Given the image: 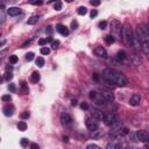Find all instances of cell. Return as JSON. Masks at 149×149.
<instances>
[{
  "label": "cell",
  "instance_id": "1",
  "mask_svg": "<svg viewBox=\"0 0 149 149\" xmlns=\"http://www.w3.org/2000/svg\"><path fill=\"white\" fill-rule=\"evenodd\" d=\"M102 77L107 80V83L115 86H126L128 84L127 77L123 73L116 71L114 69H105L102 71Z\"/></svg>",
  "mask_w": 149,
  "mask_h": 149
},
{
  "label": "cell",
  "instance_id": "2",
  "mask_svg": "<svg viewBox=\"0 0 149 149\" xmlns=\"http://www.w3.org/2000/svg\"><path fill=\"white\" fill-rule=\"evenodd\" d=\"M134 36H135V34L133 33L132 26H130L129 23H125V25L122 26V30H121V39L123 40V42H125L127 46H130Z\"/></svg>",
  "mask_w": 149,
  "mask_h": 149
},
{
  "label": "cell",
  "instance_id": "3",
  "mask_svg": "<svg viewBox=\"0 0 149 149\" xmlns=\"http://www.w3.org/2000/svg\"><path fill=\"white\" fill-rule=\"evenodd\" d=\"M135 35L137 36V39L142 42L149 41V26L147 25H139L136 27V33Z\"/></svg>",
  "mask_w": 149,
  "mask_h": 149
},
{
  "label": "cell",
  "instance_id": "4",
  "mask_svg": "<svg viewBox=\"0 0 149 149\" xmlns=\"http://www.w3.org/2000/svg\"><path fill=\"white\" fill-rule=\"evenodd\" d=\"M116 120H118V118H116L115 114H113V113H106V112H105L102 121H104V123L106 126H112Z\"/></svg>",
  "mask_w": 149,
  "mask_h": 149
},
{
  "label": "cell",
  "instance_id": "5",
  "mask_svg": "<svg viewBox=\"0 0 149 149\" xmlns=\"http://www.w3.org/2000/svg\"><path fill=\"white\" fill-rule=\"evenodd\" d=\"M85 125L86 127H87L88 130H91V132H94V130L98 129V120L95 118H87L85 121Z\"/></svg>",
  "mask_w": 149,
  "mask_h": 149
},
{
  "label": "cell",
  "instance_id": "6",
  "mask_svg": "<svg viewBox=\"0 0 149 149\" xmlns=\"http://www.w3.org/2000/svg\"><path fill=\"white\" fill-rule=\"evenodd\" d=\"M135 135H136V140H139V141H141V142L149 141V133L146 132V130H137V132L135 133Z\"/></svg>",
  "mask_w": 149,
  "mask_h": 149
},
{
  "label": "cell",
  "instance_id": "7",
  "mask_svg": "<svg viewBox=\"0 0 149 149\" xmlns=\"http://www.w3.org/2000/svg\"><path fill=\"white\" fill-rule=\"evenodd\" d=\"M111 29H112V33H113L114 35H119V36H121V30H122V26H121V23H119L118 21H112L111 23Z\"/></svg>",
  "mask_w": 149,
  "mask_h": 149
},
{
  "label": "cell",
  "instance_id": "8",
  "mask_svg": "<svg viewBox=\"0 0 149 149\" xmlns=\"http://www.w3.org/2000/svg\"><path fill=\"white\" fill-rule=\"evenodd\" d=\"M94 54L97 56H99V57H102V58H106L107 57V51L106 49L104 48V47L101 46H98L94 48Z\"/></svg>",
  "mask_w": 149,
  "mask_h": 149
},
{
  "label": "cell",
  "instance_id": "9",
  "mask_svg": "<svg viewBox=\"0 0 149 149\" xmlns=\"http://www.w3.org/2000/svg\"><path fill=\"white\" fill-rule=\"evenodd\" d=\"M140 102H141V95H140L139 93H134L129 99V104L132 105V106H139Z\"/></svg>",
  "mask_w": 149,
  "mask_h": 149
},
{
  "label": "cell",
  "instance_id": "10",
  "mask_svg": "<svg viewBox=\"0 0 149 149\" xmlns=\"http://www.w3.org/2000/svg\"><path fill=\"white\" fill-rule=\"evenodd\" d=\"M56 30H57L61 35H63V36H68V35H69V29H68L64 25H62V23H58V25L56 26Z\"/></svg>",
  "mask_w": 149,
  "mask_h": 149
},
{
  "label": "cell",
  "instance_id": "11",
  "mask_svg": "<svg viewBox=\"0 0 149 149\" xmlns=\"http://www.w3.org/2000/svg\"><path fill=\"white\" fill-rule=\"evenodd\" d=\"M100 95H101L105 100H107L108 102H111V101H113V100H114V94L112 92H109V91H101Z\"/></svg>",
  "mask_w": 149,
  "mask_h": 149
},
{
  "label": "cell",
  "instance_id": "12",
  "mask_svg": "<svg viewBox=\"0 0 149 149\" xmlns=\"http://www.w3.org/2000/svg\"><path fill=\"white\" fill-rule=\"evenodd\" d=\"M61 122H62L63 125H70V123L72 122L71 115L68 113H63L62 115H61Z\"/></svg>",
  "mask_w": 149,
  "mask_h": 149
},
{
  "label": "cell",
  "instance_id": "13",
  "mask_svg": "<svg viewBox=\"0 0 149 149\" xmlns=\"http://www.w3.org/2000/svg\"><path fill=\"white\" fill-rule=\"evenodd\" d=\"M2 111H4V114L6 116H12L14 114V107L12 106V105H6V106L2 108Z\"/></svg>",
  "mask_w": 149,
  "mask_h": 149
},
{
  "label": "cell",
  "instance_id": "14",
  "mask_svg": "<svg viewBox=\"0 0 149 149\" xmlns=\"http://www.w3.org/2000/svg\"><path fill=\"white\" fill-rule=\"evenodd\" d=\"M20 13H21V9L19 8V7H9V8L7 9V14L11 16H16Z\"/></svg>",
  "mask_w": 149,
  "mask_h": 149
},
{
  "label": "cell",
  "instance_id": "15",
  "mask_svg": "<svg viewBox=\"0 0 149 149\" xmlns=\"http://www.w3.org/2000/svg\"><path fill=\"white\" fill-rule=\"evenodd\" d=\"M92 114H93V118H95L98 121H99V120H102V119H104L105 112H101V111H99V109H93Z\"/></svg>",
  "mask_w": 149,
  "mask_h": 149
},
{
  "label": "cell",
  "instance_id": "16",
  "mask_svg": "<svg viewBox=\"0 0 149 149\" xmlns=\"http://www.w3.org/2000/svg\"><path fill=\"white\" fill-rule=\"evenodd\" d=\"M142 51L146 54L147 58L149 59V41L147 42H142Z\"/></svg>",
  "mask_w": 149,
  "mask_h": 149
},
{
  "label": "cell",
  "instance_id": "17",
  "mask_svg": "<svg viewBox=\"0 0 149 149\" xmlns=\"http://www.w3.org/2000/svg\"><path fill=\"white\" fill-rule=\"evenodd\" d=\"M5 20H6V9H5L4 5H1V8H0V23H4Z\"/></svg>",
  "mask_w": 149,
  "mask_h": 149
},
{
  "label": "cell",
  "instance_id": "18",
  "mask_svg": "<svg viewBox=\"0 0 149 149\" xmlns=\"http://www.w3.org/2000/svg\"><path fill=\"white\" fill-rule=\"evenodd\" d=\"M94 100H95V105H97V106H105V105H106V102H108L107 100H105L101 95H100L99 98H95Z\"/></svg>",
  "mask_w": 149,
  "mask_h": 149
},
{
  "label": "cell",
  "instance_id": "19",
  "mask_svg": "<svg viewBox=\"0 0 149 149\" xmlns=\"http://www.w3.org/2000/svg\"><path fill=\"white\" fill-rule=\"evenodd\" d=\"M40 20V16L39 15H35V16H32L30 19H28L27 23L28 25H35V23H37V21Z\"/></svg>",
  "mask_w": 149,
  "mask_h": 149
},
{
  "label": "cell",
  "instance_id": "20",
  "mask_svg": "<svg viewBox=\"0 0 149 149\" xmlns=\"http://www.w3.org/2000/svg\"><path fill=\"white\" fill-rule=\"evenodd\" d=\"M21 88H22V92L25 93V94H28V93H29V88H28V85L25 80L21 81Z\"/></svg>",
  "mask_w": 149,
  "mask_h": 149
},
{
  "label": "cell",
  "instance_id": "21",
  "mask_svg": "<svg viewBox=\"0 0 149 149\" xmlns=\"http://www.w3.org/2000/svg\"><path fill=\"white\" fill-rule=\"evenodd\" d=\"M116 58H118L119 61H125L126 58H127V55H126L125 51H119V53L116 54Z\"/></svg>",
  "mask_w": 149,
  "mask_h": 149
},
{
  "label": "cell",
  "instance_id": "22",
  "mask_svg": "<svg viewBox=\"0 0 149 149\" xmlns=\"http://www.w3.org/2000/svg\"><path fill=\"white\" fill-rule=\"evenodd\" d=\"M18 128L21 132H25V130L27 129V123H26L25 121H20V122L18 123Z\"/></svg>",
  "mask_w": 149,
  "mask_h": 149
},
{
  "label": "cell",
  "instance_id": "23",
  "mask_svg": "<svg viewBox=\"0 0 149 149\" xmlns=\"http://www.w3.org/2000/svg\"><path fill=\"white\" fill-rule=\"evenodd\" d=\"M39 80H40V73L37 71L33 72V74H32V81H33V83H37Z\"/></svg>",
  "mask_w": 149,
  "mask_h": 149
},
{
  "label": "cell",
  "instance_id": "24",
  "mask_svg": "<svg viewBox=\"0 0 149 149\" xmlns=\"http://www.w3.org/2000/svg\"><path fill=\"white\" fill-rule=\"evenodd\" d=\"M35 62H36V65H37V66H39V68H42V66L44 65V58H43V57H37Z\"/></svg>",
  "mask_w": 149,
  "mask_h": 149
},
{
  "label": "cell",
  "instance_id": "25",
  "mask_svg": "<svg viewBox=\"0 0 149 149\" xmlns=\"http://www.w3.org/2000/svg\"><path fill=\"white\" fill-rule=\"evenodd\" d=\"M105 40H106L107 44H112V43H114V41H115V39H114L113 35H107V36L105 37Z\"/></svg>",
  "mask_w": 149,
  "mask_h": 149
},
{
  "label": "cell",
  "instance_id": "26",
  "mask_svg": "<svg viewBox=\"0 0 149 149\" xmlns=\"http://www.w3.org/2000/svg\"><path fill=\"white\" fill-rule=\"evenodd\" d=\"M77 12H78L79 15H85V14L87 13V8H86V7H84V6H80Z\"/></svg>",
  "mask_w": 149,
  "mask_h": 149
},
{
  "label": "cell",
  "instance_id": "27",
  "mask_svg": "<svg viewBox=\"0 0 149 149\" xmlns=\"http://www.w3.org/2000/svg\"><path fill=\"white\" fill-rule=\"evenodd\" d=\"M41 54H42V55H49V54H50V49L47 48V47H42V48H41Z\"/></svg>",
  "mask_w": 149,
  "mask_h": 149
},
{
  "label": "cell",
  "instance_id": "28",
  "mask_svg": "<svg viewBox=\"0 0 149 149\" xmlns=\"http://www.w3.org/2000/svg\"><path fill=\"white\" fill-rule=\"evenodd\" d=\"M121 147H122V146H121V144H114V143H108V144H107V146H106V148L107 149H114V148H121Z\"/></svg>",
  "mask_w": 149,
  "mask_h": 149
},
{
  "label": "cell",
  "instance_id": "29",
  "mask_svg": "<svg viewBox=\"0 0 149 149\" xmlns=\"http://www.w3.org/2000/svg\"><path fill=\"white\" fill-rule=\"evenodd\" d=\"M26 59H27L28 62H32V61L34 59V53H28L27 55H26Z\"/></svg>",
  "mask_w": 149,
  "mask_h": 149
},
{
  "label": "cell",
  "instance_id": "30",
  "mask_svg": "<svg viewBox=\"0 0 149 149\" xmlns=\"http://www.w3.org/2000/svg\"><path fill=\"white\" fill-rule=\"evenodd\" d=\"M28 2L32 5H42L43 4V0H28Z\"/></svg>",
  "mask_w": 149,
  "mask_h": 149
},
{
  "label": "cell",
  "instance_id": "31",
  "mask_svg": "<svg viewBox=\"0 0 149 149\" xmlns=\"http://www.w3.org/2000/svg\"><path fill=\"white\" fill-rule=\"evenodd\" d=\"M9 62H11L12 64H15V63L18 62V56H15V55L9 56Z\"/></svg>",
  "mask_w": 149,
  "mask_h": 149
},
{
  "label": "cell",
  "instance_id": "32",
  "mask_svg": "<svg viewBox=\"0 0 149 149\" xmlns=\"http://www.w3.org/2000/svg\"><path fill=\"white\" fill-rule=\"evenodd\" d=\"M98 26H99L100 29H106V27H107V22H106V21H100L99 25H98Z\"/></svg>",
  "mask_w": 149,
  "mask_h": 149
},
{
  "label": "cell",
  "instance_id": "33",
  "mask_svg": "<svg viewBox=\"0 0 149 149\" xmlns=\"http://www.w3.org/2000/svg\"><path fill=\"white\" fill-rule=\"evenodd\" d=\"M1 100H2V101H11L12 97L9 94H5V95H2V97H1Z\"/></svg>",
  "mask_w": 149,
  "mask_h": 149
},
{
  "label": "cell",
  "instance_id": "34",
  "mask_svg": "<svg viewBox=\"0 0 149 149\" xmlns=\"http://www.w3.org/2000/svg\"><path fill=\"white\" fill-rule=\"evenodd\" d=\"M58 46H59V41H57V40L51 42V48H53V49H57Z\"/></svg>",
  "mask_w": 149,
  "mask_h": 149
},
{
  "label": "cell",
  "instance_id": "35",
  "mask_svg": "<svg viewBox=\"0 0 149 149\" xmlns=\"http://www.w3.org/2000/svg\"><path fill=\"white\" fill-rule=\"evenodd\" d=\"M54 8H55L56 11H61V9H62V4H61V1H56Z\"/></svg>",
  "mask_w": 149,
  "mask_h": 149
},
{
  "label": "cell",
  "instance_id": "36",
  "mask_svg": "<svg viewBox=\"0 0 149 149\" xmlns=\"http://www.w3.org/2000/svg\"><path fill=\"white\" fill-rule=\"evenodd\" d=\"M86 148H87V149H99L100 147L97 146V144H94V143H91V144H87Z\"/></svg>",
  "mask_w": 149,
  "mask_h": 149
},
{
  "label": "cell",
  "instance_id": "37",
  "mask_svg": "<svg viewBox=\"0 0 149 149\" xmlns=\"http://www.w3.org/2000/svg\"><path fill=\"white\" fill-rule=\"evenodd\" d=\"M77 28H78V22H77V21H72L71 22V29H77Z\"/></svg>",
  "mask_w": 149,
  "mask_h": 149
},
{
  "label": "cell",
  "instance_id": "38",
  "mask_svg": "<svg viewBox=\"0 0 149 149\" xmlns=\"http://www.w3.org/2000/svg\"><path fill=\"white\" fill-rule=\"evenodd\" d=\"M21 146H22V147H27L28 146V140L25 139V137H23V139H21Z\"/></svg>",
  "mask_w": 149,
  "mask_h": 149
},
{
  "label": "cell",
  "instance_id": "39",
  "mask_svg": "<svg viewBox=\"0 0 149 149\" xmlns=\"http://www.w3.org/2000/svg\"><path fill=\"white\" fill-rule=\"evenodd\" d=\"M91 5L92 6H99L100 5V0H91Z\"/></svg>",
  "mask_w": 149,
  "mask_h": 149
},
{
  "label": "cell",
  "instance_id": "40",
  "mask_svg": "<svg viewBox=\"0 0 149 149\" xmlns=\"http://www.w3.org/2000/svg\"><path fill=\"white\" fill-rule=\"evenodd\" d=\"M47 42H48V41H47V39H40L39 40V44H40V46H44V44H47Z\"/></svg>",
  "mask_w": 149,
  "mask_h": 149
},
{
  "label": "cell",
  "instance_id": "41",
  "mask_svg": "<svg viewBox=\"0 0 149 149\" xmlns=\"http://www.w3.org/2000/svg\"><path fill=\"white\" fill-rule=\"evenodd\" d=\"M90 98H91V99H95V98H97V92L91 91V92H90Z\"/></svg>",
  "mask_w": 149,
  "mask_h": 149
},
{
  "label": "cell",
  "instance_id": "42",
  "mask_svg": "<svg viewBox=\"0 0 149 149\" xmlns=\"http://www.w3.org/2000/svg\"><path fill=\"white\" fill-rule=\"evenodd\" d=\"M21 118H22V119H28V118H29V113H28V112H23V113H21Z\"/></svg>",
  "mask_w": 149,
  "mask_h": 149
},
{
  "label": "cell",
  "instance_id": "43",
  "mask_svg": "<svg viewBox=\"0 0 149 149\" xmlns=\"http://www.w3.org/2000/svg\"><path fill=\"white\" fill-rule=\"evenodd\" d=\"M8 88H9V91H11V92H15V85H14V84H9Z\"/></svg>",
  "mask_w": 149,
  "mask_h": 149
},
{
  "label": "cell",
  "instance_id": "44",
  "mask_svg": "<svg viewBox=\"0 0 149 149\" xmlns=\"http://www.w3.org/2000/svg\"><path fill=\"white\" fill-rule=\"evenodd\" d=\"M80 107H81L83 109H87V108H88V106H87V104H86V102H81V104H80Z\"/></svg>",
  "mask_w": 149,
  "mask_h": 149
},
{
  "label": "cell",
  "instance_id": "45",
  "mask_svg": "<svg viewBox=\"0 0 149 149\" xmlns=\"http://www.w3.org/2000/svg\"><path fill=\"white\" fill-rule=\"evenodd\" d=\"M32 41H33V39H30V40H29V41H26V42H25V43H23V44H22V48H26V47H27V46H28V44H29V43H30V42H32Z\"/></svg>",
  "mask_w": 149,
  "mask_h": 149
},
{
  "label": "cell",
  "instance_id": "46",
  "mask_svg": "<svg viewBox=\"0 0 149 149\" xmlns=\"http://www.w3.org/2000/svg\"><path fill=\"white\" fill-rule=\"evenodd\" d=\"M97 14H98V12L95 11V9H93V11L91 12V18H94V16H97Z\"/></svg>",
  "mask_w": 149,
  "mask_h": 149
},
{
  "label": "cell",
  "instance_id": "47",
  "mask_svg": "<svg viewBox=\"0 0 149 149\" xmlns=\"http://www.w3.org/2000/svg\"><path fill=\"white\" fill-rule=\"evenodd\" d=\"M12 78H13V74H12V73H7V76H6V79H7V80L9 81Z\"/></svg>",
  "mask_w": 149,
  "mask_h": 149
},
{
  "label": "cell",
  "instance_id": "48",
  "mask_svg": "<svg viewBox=\"0 0 149 149\" xmlns=\"http://www.w3.org/2000/svg\"><path fill=\"white\" fill-rule=\"evenodd\" d=\"M30 148H33V149H39V146H37L36 143H32V144H30Z\"/></svg>",
  "mask_w": 149,
  "mask_h": 149
},
{
  "label": "cell",
  "instance_id": "49",
  "mask_svg": "<svg viewBox=\"0 0 149 149\" xmlns=\"http://www.w3.org/2000/svg\"><path fill=\"white\" fill-rule=\"evenodd\" d=\"M47 32H48L49 34H51V33H53V28H51V27H48V28H47Z\"/></svg>",
  "mask_w": 149,
  "mask_h": 149
},
{
  "label": "cell",
  "instance_id": "50",
  "mask_svg": "<svg viewBox=\"0 0 149 149\" xmlns=\"http://www.w3.org/2000/svg\"><path fill=\"white\" fill-rule=\"evenodd\" d=\"M71 104L73 105V106H76V105H77V100H76V99H72V100H71Z\"/></svg>",
  "mask_w": 149,
  "mask_h": 149
},
{
  "label": "cell",
  "instance_id": "51",
  "mask_svg": "<svg viewBox=\"0 0 149 149\" xmlns=\"http://www.w3.org/2000/svg\"><path fill=\"white\" fill-rule=\"evenodd\" d=\"M47 41H48V42H53V37H51V35L47 37Z\"/></svg>",
  "mask_w": 149,
  "mask_h": 149
},
{
  "label": "cell",
  "instance_id": "52",
  "mask_svg": "<svg viewBox=\"0 0 149 149\" xmlns=\"http://www.w3.org/2000/svg\"><path fill=\"white\" fill-rule=\"evenodd\" d=\"M93 78H94V80H98V79H99V77H98V73H94V74H93Z\"/></svg>",
  "mask_w": 149,
  "mask_h": 149
},
{
  "label": "cell",
  "instance_id": "53",
  "mask_svg": "<svg viewBox=\"0 0 149 149\" xmlns=\"http://www.w3.org/2000/svg\"><path fill=\"white\" fill-rule=\"evenodd\" d=\"M63 141L68 142V141H69V137H68V136H63Z\"/></svg>",
  "mask_w": 149,
  "mask_h": 149
},
{
  "label": "cell",
  "instance_id": "54",
  "mask_svg": "<svg viewBox=\"0 0 149 149\" xmlns=\"http://www.w3.org/2000/svg\"><path fill=\"white\" fill-rule=\"evenodd\" d=\"M65 1H66V2H72L73 0H65Z\"/></svg>",
  "mask_w": 149,
  "mask_h": 149
}]
</instances>
